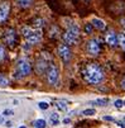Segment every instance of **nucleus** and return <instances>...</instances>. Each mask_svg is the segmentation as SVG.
Instances as JSON below:
<instances>
[{
    "label": "nucleus",
    "instance_id": "f257e3e1",
    "mask_svg": "<svg viewBox=\"0 0 125 128\" xmlns=\"http://www.w3.org/2000/svg\"><path fill=\"white\" fill-rule=\"evenodd\" d=\"M82 76L85 79V81L90 85H99L104 81V71L100 67L99 64L91 62V64H87L82 71Z\"/></svg>",
    "mask_w": 125,
    "mask_h": 128
},
{
    "label": "nucleus",
    "instance_id": "f03ea898",
    "mask_svg": "<svg viewBox=\"0 0 125 128\" xmlns=\"http://www.w3.org/2000/svg\"><path fill=\"white\" fill-rule=\"evenodd\" d=\"M78 36H80V29L76 26V23L67 24V29L63 34V42L68 46L76 44L77 41H78Z\"/></svg>",
    "mask_w": 125,
    "mask_h": 128
},
{
    "label": "nucleus",
    "instance_id": "7ed1b4c3",
    "mask_svg": "<svg viewBox=\"0 0 125 128\" xmlns=\"http://www.w3.org/2000/svg\"><path fill=\"white\" fill-rule=\"evenodd\" d=\"M22 34L25 38V41L30 44H37L42 40L41 30H34V29H32L30 27H27V26L22 28Z\"/></svg>",
    "mask_w": 125,
    "mask_h": 128
},
{
    "label": "nucleus",
    "instance_id": "20e7f679",
    "mask_svg": "<svg viewBox=\"0 0 125 128\" xmlns=\"http://www.w3.org/2000/svg\"><path fill=\"white\" fill-rule=\"evenodd\" d=\"M32 71V66H30V62L25 58V57H22L18 60L16 62V67H15V76L19 79V78H24V76H28Z\"/></svg>",
    "mask_w": 125,
    "mask_h": 128
},
{
    "label": "nucleus",
    "instance_id": "39448f33",
    "mask_svg": "<svg viewBox=\"0 0 125 128\" xmlns=\"http://www.w3.org/2000/svg\"><path fill=\"white\" fill-rule=\"evenodd\" d=\"M60 80V72L55 65H49L47 68V81L49 85H57Z\"/></svg>",
    "mask_w": 125,
    "mask_h": 128
},
{
    "label": "nucleus",
    "instance_id": "423d86ee",
    "mask_svg": "<svg viewBox=\"0 0 125 128\" xmlns=\"http://www.w3.org/2000/svg\"><path fill=\"white\" fill-rule=\"evenodd\" d=\"M57 52L63 62H68L71 60V57H72V52H71L68 44H66V43H61L57 48Z\"/></svg>",
    "mask_w": 125,
    "mask_h": 128
},
{
    "label": "nucleus",
    "instance_id": "0eeeda50",
    "mask_svg": "<svg viewBox=\"0 0 125 128\" xmlns=\"http://www.w3.org/2000/svg\"><path fill=\"white\" fill-rule=\"evenodd\" d=\"M86 51H87V53L90 54V56H94V57L99 56V53H100V44H99L97 40L91 38L90 41H88L87 44H86Z\"/></svg>",
    "mask_w": 125,
    "mask_h": 128
},
{
    "label": "nucleus",
    "instance_id": "6e6552de",
    "mask_svg": "<svg viewBox=\"0 0 125 128\" xmlns=\"http://www.w3.org/2000/svg\"><path fill=\"white\" fill-rule=\"evenodd\" d=\"M4 42L8 46H14V43L16 42V33H15L14 29L9 28V29L5 30V33H4Z\"/></svg>",
    "mask_w": 125,
    "mask_h": 128
},
{
    "label": "nucleus",
    "instance_id": "1a4fd4ad",
    "mask_svg": "<svg viewBox=\"0 0 125 128\" xmlns=\"http://www.w3.org/2000/svg\"><path fill=\"white\" fill-rule=\"evenodd\" d=\"M105 41L109 46L115 47V46L119 44V34L115 30H109L108 34H106V37H105Z\"/></svg>",
    "mask_w": 125,
    "mask_h": 128
},
{
    "label": "nucleus",
    "instance_id": "9d476101",
    "mask_svg": "<svg viewBox=\"0 0 125 128\" xmlns=\"http://www.w3.org/2000/svg\"><path fill=\"white\" fill-rule=\"evenodd\" d=\"M10 12V6L8 3H1L0 4V23H4L8 19V15Z\"/></svg>",
    "mask_w": 125,
    "mask_h": 128
},
{
    "label": "nucleus",
    "instance_id": "9b49d317",
    "mask_svg": "<svg viewBox=\"0 0 125 128\" xmlns=\"http://www.w3.org/2000/svg\"><path fill=\"white\" fill-rule=\"evenodd\" d=\"M91 24H92V27H94V28L100 29V30H102V29H105V28H106V23H105L102 19H100V18H96V16H94V18H92Z\"/></svg>",
    "mask_w": 125,
    "mask_h": 128
},
{
    "label": "nucleus",
    "instance_id": "f8f14e48",
    "mask_svg": "<svg viewBox=\"0 0 125 128\" xmlns=\"http://www.w3.org/2000/svg\"><path fill=\"white\" fill-rule=\"evenodd\" d=\"M55 106L61 112H66L67 110V104L64 100H56L55 102Z\"/></svg>",
    "mask_w": 125,
    "mask_h": 128
},
{
    "label": "nucleus",
    "instance_id": "ddd939ff",
    "mask_svg": "<svg viewBox=\"0 0 125 128\" xmlns=\"http://www.w3.org/2000/svg\"><path fill=\"white\" fill-rule=\"evenodd\" d=\"M33 4V0H16V5L20 8H29Z\"/></svg>",
    "mask_w": 125,
    "mask_h": 128
},
{
    "label": "nucleus",
    "instance_id": "4468645a",
    "mask_svg": "<svg viewBox=\"0 0 125 128\" xmlns=\"http://www.w3.org/2000/svg\"><path fill=\"white\" fill-rule=\"evenodd\" d=\"M49 123H51L52 126H57V124L60 123V116H58L57 113H52V114L49 116Z\"/></svg>",
    "mask_w": 125,
    "mask_h": 128
},
{
    "label": "nucleus",
    "instance_id": "2eb2a0df",
    "mask_svg": "<svg viewBox=\"0 0 125 128\" xmlns=\"http://www.w3.org/2000/svg\"><path fill=\"white\" fill-rule=\"evenodd\" d=\"M33 126L35 128H46L47 127V122L44 119H37V120H34Z\"/></svg>",
    "mask_w": 125,
    "mask_h": 128
},
{
    "label": "nucleus",
    "instance_id": "dca6fc26",
    "mask_svg": "<svg viewBox=\"0 0 125 128\" xmlns=\"http://www.w3.org/2000/svg\"><path fill=\"white\" fill-rule=\"evenodd\" d=\"M8 85H9V79H8L5 75L0 74V86L5 88V86H8Z\"/></svg>",
    "mask_w": 125,
    "mask_h": 128
},
{
    "label": "nucleus",
    "instance_id": "f3484780",
    "mask_svg": "<svg viewBox=\"0 0 125 128\" xmlns=\"http://www.w3.org/2000/svg\"><path fill=\"white\" fill-rule=\"evenodd\" d=\"M91 104H96L99 106H106L108 105V99H96V100L91 102Z\"/></svg>",
    "mask_w": 125,
    "mask_h": 128
},
{
    "label": "nucleus",
    "instance_id": "a211bd4d",
    "mask_svg": "<svg viewBox=\"0 0 125 128\" xmlns=\"http://www.w3.org/2000/svg\"><path fill=\"white\" fill-rule=\"evenodd\" d=\"M119 44H120L121 48L125 51V34H124V33H120V34H119Z\"/></svg>",
    "mask_w": 125,
    "mask_h": 128
},
{
    "label": "nucleus",
    "instance_id": "6ab92c4d",
    "mask_svg": "<svg viewBox=\"0 0 125 128\" xmlns=\"http://www.w3.org/2000/svg\"><path fill=\"white\" fill-rule=\"evenodd\" d=\"M44 24H46V20L42 19V18H39V19H35V20H34V26L37 27V28H42Z\"/></svg>",
    "mask_w": 125,
    "mask_h": 128
},
{
    "label": "nucleus",
    "instance_id": "aec40b11",
    "mask_svg": "<svg viewBox=\"0 0 125 128\" xmlns=\"http://www.w3.org/2000/svg\"><path fill=\"white\" fill-rule=\"evenodd\" d=\"M83 116H95L96 114V110L95 109H85V110L82 112Z\"/></svg>",
    "mask_w": 125,
    "mask_h": 128
},
{
    "label": "nucleus",
    "instance_id": "412c9836",
    "mask_svg": "<svg viewBox=\"0 0 125 128\" xmlns=\"http://www.w3.org/2000/svg\"><path fill=\"white\" fill-rule=\"evenodd\" d=\"M38 106H39V109H42V110H47L48 106H49V104H48L47 102H39V103H38Z\"/></svg>",
    "mask_w": 125,
    "mask_h": 128
},
{
    "label": "nucleus",
    "instance_id": "4be33fe9",
    "mask_svg": "<svg viewBox=\"0 0 125 128\" xmlns=\"http://www.w3.org/2000/svg\"><path fill=\"white\" fill-rule=\"evenodd\" d=\"M114 105H115L118 109H121V108L124 106V100H121V99H116V100L114 102Z\"/></svg>",
    "mask_w": 125,
    "mask_h": 128
},
{
    "label": "nucleus",
    "instance_id": "5701e85b",
    "mask_svg": "<svg viewBox=\"0 0 125 128\" xmlns=\"http://www.w3.org/2000/svg\"><path fill=\"white\" fill-rule=\"evenodd\" d=\"M4 58H5V50H4V47L1 44H0V62H1Z\"/></svg>",
    "mask_w": 125,
    "mask_h": 128
},
{
    "label": "nucleus",
    "instance_id": "b1692460",
    "mask_svg": "<svg viewBox=\"0 0 125 128\" xmlns=\"http://www.w3.org/2000/svg\"><path fill=\"white\" fill-rule=\"evenodd\" d=\"M14 112L11 110V109H5V110L3 112V116H13Z\"/></svg>",
    "mask_w": 125,
    "mask_h": 128
},
{
    "label": "nucleus",
    "instance_id": "393cba45",
    "mask_svg": "<svg viewBox=\"0 0 125 128\" xmlns=\"http://www.w3.org/2000/svg\"><path fill=\"white\" fill-rule=\"evenodd\" d=\"M120 24H121V28H123V30L125 32V18H121V19H120Z\"/></svg>",
    "mask_w": 125,
    "mask_h": 128
},
{
    "label": "nucleus",
    "instance_id": "a878e982",
    "mask_svg": "<svg viewBox=\"0 0 125 128\" xmlns=\"http://www.w3.org/2000/svg\"><path fill=\"white\" fill-rule=\"evenodd\" d=\"M104 119H105V120H110V122H115V119H114L113 117H109V116H105Z\"/></svg>",
    "mask_w": 125,
    "mask_h": 128
},
{
    "label": "nucleus",
    "instance_id": "bb28decb",
    "mask_svg": "<svg viewBox=\"0 0 125 128\" xmlns=\"http://www.w3.org/2000/svg\"><path fill=\"white\" fill-rule=\"evenodd\" d=\"M120 85H121V89H123V90H125V78H123V80H121Z\"/></svg>",
    "mask_w": 125,
    "mask_h": 128
},
{
    "label": "nucleus",
    "instance_id": "cd10ccee",
    "mask_svg": "<svg viewBox=\"0 0 125 128\" xmlns=\"http://www.w3.org/2000/svg\"><path fill=\"white\" fill-rule=\"evenodd\" d=\"M91 27H92V24H87V27H86L87 33H91Z\"/></svg>",
    "mask_w": 125,
    "mask_h": 128
},
{
    "label": "nucleus",
    "instance_id": "c85d7f7f",
    "mask_svg": "<svg viewBox=\"0 0 125 128\" xmlns=\"http://www.w3.org/2000/svg\"><path fill=\"white\" fill-rule=\"evenodd\" d=\"M3 122H4V117H3V116H0V124H1Z\"/></svg>",
    "mask_w": 125,
    "mask_h": 128
},
{
    "label": "nucleus",
    "instance_id": "c756f323",
    "mask_svg": "<svg viewBox=\"0 0 125 128\" xmlns=\"http://www.w3.org/2000/svg\"><path fill=\"white\" fill-rule=\"evenodd\" d=\"M63 123H69V119H68V118H66V119H63Z\"/></svg>",
    "mask_w": 125,
    "mask_h": 128
},
{
    "label": "nucleus",
    "instance_id": "7c9ffc66",
    "mask_svg": "<svg viewBox=\"0 0 125 128\" xmlns=\"http://www.w3.org/2000/svg\"><path fill=\"white\" fill-rule=\"evenodd\" d=\"M5 124H6V127H11V122H6Z\"/></svg>",
    "mask_w": 125,
    "mask_h": 128
},
{
    "label": "nucleus",
    "instance_id": "2f4dec72",
    "mask_svg": "<svg viewBox=\"0 0 125 128\" xmlns=\"http://www.w3.org/2000/svg\"><path fill=\"white\" fill-rule=\"evenodd\" d=\"M19 128H27V127H25V126H22V127H19Z\"/></svg>",
    "mask_w": 125,
    "mask_h": 128
},
{
    "label": "nucleus",
    "instance_id": "473e14b6",
    "mask_svg": "<svg viewBox=\"0 0 125 128\" xmlns=\"http://www.w3.org/2000/svg\"><path fill=\"white\" fill-rule=\"evenodd\" d=\"M124 105H125V100H124Z\"/></svg>",
    "mask_w": 125,
    "mask_h": 128
},
{
    "label": "nucleus",
    "instance_id": "72a5a7b5",
    "mask_svg": "<svg viewBox=\"0 0 125 128\" xmlns=\"http://www.w3.org/2000/svg\"><path fill=\"white\" fill-rule=\"evenodd\" d=\"M124 122H125V117H124Z\"/></svg>",
    "mask_w": 125,
    "mask_h": 128
}]
</instances>
